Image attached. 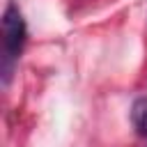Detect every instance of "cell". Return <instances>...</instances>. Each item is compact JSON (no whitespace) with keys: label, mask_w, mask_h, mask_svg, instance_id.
<instances>
[{"label":"cell","mask_w":147,"mask_h":147,"mask_svg":"<svg viewBox=\"0 0 147 147\" xmlns=\"http://www.w3.org/2000/svg\"><path fill=\"white\" fill-rule=\"evenodd\" d=\"M25 21L16 5H7L2 14V46H5V78H9V62L18 57L25 44Z\"/></svg>","instance_id":"obj_1"},{"label":"cell","mask_w":147,"mask_h":147,"mask_svg":"<svg viewBox=\"0 0 147 147\" xmlns=\"http://www.w3.org/2000/svg\"><path fill=\"white\" fill-rule=\"evenodd\" d=\"M131 122H133V126L142 136H147V96H140L133 103V108H131Z\"/></svg>","instance_id":"obj_2"}]
</instances>
